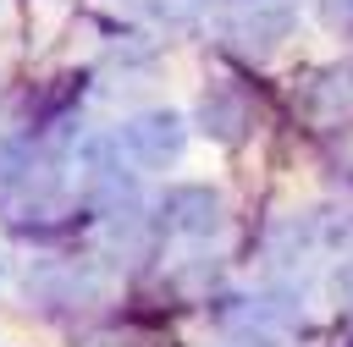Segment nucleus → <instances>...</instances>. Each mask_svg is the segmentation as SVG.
Listing matches in <instances>:
<instances>
[{"mask_svg": "<svg viewBox=\"0 0 353 347\" xmlns=\"http://www.w3.org/2000/svg\"><path fill=\"white\" fill-rule=\"evenodd\" d=\"M287 28H292V6H281V0H243L237 17H232V39L259 44V50H270Z\"/></svg>", "mask_w": 353, "mask_h": 347, "instance_id": "obj_1", "label": "nucleus"}]
</instances>
